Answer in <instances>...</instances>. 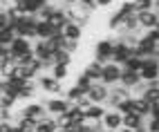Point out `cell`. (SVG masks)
Here are the masks:
<instances>
[{"instance_id": "obj_1", "label": "cell", "mask_w": 159, "mask_h": 132, "mask_svg": "<svg viewBox=\"0 0 159 132\" xmlns=\"http://www.w3.org/2000/svg\"><path fill=\"white\" fill-rule=\"evenodd\" d=\"M63 9H65L67 18L72 20V23H76L79 27H85V25H88V20H90V16H92V9H88L85 5H81V2L63 5Z\"/></svg>"}, {"instance_id": "obj_2", "label": "cell", "mask_w": 159, "mask_h": 132, "mask_svg": "<svg viewBox=\"0 0 159 132\" xmlns=\"http://www.w3.org/2000/svg\"><path fill=\"white\" fill-rule=\"evenodd\" d=\"M112 56H114V38L97 40V45H94V61L101 65H108V63H112Z\"/></svg>"}, {"instance_id": "obj_3", "label": "cell", "mask_w": 159, "mask_h": 132, "mask_svg": "<svg viewBox=\"0 0 159 132\" xmlns=\"http://www.w3.org/2000/svg\"><path fill=\"white\" fill-rule=\"evenodd\" d=\"M132 56H134V47L125 45L121 38H114V56H112V63H116V65H121V67H123V65L128 63Z\"/></svg>"}, {"instance_id": "obj_4", "label": "cell", "mask_w": 159, "mask_h": 132, "mask_svg": "<svg viewBox=\"0 0 159 132\" xmlns=\"http://www.w3.org/2000/svg\"><path fill=\"white\" fill-rule=\"evenodd\" d=\"M125 98H132V92L128 90V87H123L121 83L112 85L110 87V96H108V101H105V107H108V110H116V105H119L121 101H125Z\"/></svg>"}, {"instance_id": "obj_5", "label": "cell", "mask_w": 159, "mask_h": 132, "mask_svg": "<svg viewBox=\"0 0 159 132\" xmlns=\"http://www.w3.org/2000/svg\"><path fill=\"white\" fill-rule=\"evenodd\" d=\"M121 74H123V67L121 65H116V63H108V65H103V76H101V83L103 85H119L121 83Z\"/></svg>"}, {"instance_id": "obj_6", "label": "cell", "mask_w": 159, "mask_h": 132, "mask_svg": "<svg viewBox=\"0 0 159 132\" xmlns=\"http://www.w3.org/2000/svg\"><path fill=\"white\" fill-rule=\"evenodd\" d=\"M36 119V121H40V119H45V116H49V112H47V107L45 105H40V103H27L20 112L16 114V119Z\"/></svg>"}, {"instance_id": "obj_7", "label": "cell", "mask_w": 159, "mask_h": 132, "mask_svg": "<svg viewBox=\"0 0 159 132\" xmlns=\"http://www.w3.org/2000/svg\"><path fill=\"white\" fill-rule=\"evenodd\" d=\"M92 103H97V105H105V101H108V96H110V87L108 85H103V83H94L88 94H85Z\"/></svg>"}, {"instance_id": "obj_8", "label": "cell", "mask_w": 159, "mask_h": 132, "mask_svg": "<svg viewBox=\"0 0 159 132\" xmlns=\"http://www.w3.org/2000/svg\"><path fill=\"white\" fill-rule=\"evenodd\" d=\"M36 83H38V87H40L43 92H49V94H61V92H63L61 81H56L52 74H40L38 79H36Z\"/></svg>"}, {"instance_id": "obj_9", "label": "cell", "mask_w": 159, "mask_h": 132, "mask_svg": "<svg viewBox=\"0 0 159 132\" xmlns=\"http://www.w3.org/2000/svg\"><path fill=\"white\" fill-rule=\"evenodd\" d=\"M139 74H141V79L148 81V83L159 81V58H146L143 61V70Z\"/></svg>"}, {"instance_id": "obj_10", "label": "cell", "mask_w": 159, "mask_h": 132, "mask_svg": "<svg viewBox=\"0 0 159 132\" xmlns=\"http://www.w3.org/2000/svg\"><path fill=\"white\" fill-rule=\"evenodd\" d=\"M9 52H11L14 56H16V65H18V58H20V56H25V54L34 52V40H27V38H20V36H16V40L11 43Z\"/></svg>"}, {"instance_id": "obj_11", "label": "cell", "mask_w": 159, "mask_h": 132, "mask_svg": "<svg viewBox=\"0 0 159 132\" xmlns=\"http://www.w3.org/2000/svg\"><path fill=\"white\" fill-rule=\"evenodd\" d=\"M103 125L105 130H114V132H119L123 128V114L121 112H116V110H108L103 116Z\"/></svg>"}, {"instance_id": "obj_12", "label": "cell", "mask_w": 159, "mask_h": 132, "mask_svg": "<svg viewBox=\"0 0 159 132\" xmlns=\"http://www.w3.org/2000/svg\"><path fill=\"white\" fill-rule=\"evenodd\" d=\"M45 107H47V112L52 116H58V114H65L70 110V101L65 96L63 98H49V101H45Z\"/></svg>"}, {"instance_id": "obj_13", "label": "cell", "mask_w": 159, "mask_h": 132, "mask_svg": "<svg viewBox=\"0 0 159 132\" xmlns=\"http://www.w3.org/2000/svg\"><path fill=\"white\" fill-rule=\"evenodd\" d=\"M137 18H139V25H141V29H143V31H148V29H155V27H157V23H159V16H157V11H155V9H150V11H141V14H137Z\"/></svg>"}, {"instance_id": "obj_14", "label": "cell", "mask_w": 159, "mask_h": 132, "mask_svg": "<svg viewBox=\"0 0 159 132\" xmlns=\"http://www.w3.org/2000/svg\"><path fill=\"white\" fill-rule=\"evenodd\" d=\"M34 54L38 61H47L54 56V52L49 47V40H34Z\"/></svg>"}, {"instance_id": "obj_15", "label": "cell", "mask_w": 159, "mask_h": 132, "mask_svg": "<svg viewBox=\"0 0 159 132\" xmlns=\"http://www.w3.org/2000/svg\"><path fill=\"white\" fill-rule=\"evenodd\" d=\"M141 81H143V79H141L139 72H132V70H125V67H123V74H121V85H123V87H128V90L132 92V87L139 85Z\"/></svg>"}, {"instance_id": "obj_16", "label": "cell", "mask_w": 159, "mask_h": 132, "mask_svg": "<svg viewBox=\"0 0 159 132\" xmlns=\"http://www.w3.org/2000/svg\"><path fill=\"white\" fill-rule=\"evenodd\" d=\"M132 112L143 116V119H148L150 116V103H148L143 96H132Z\"/></svg>"}, {"instance_id": "obj_17", "label": "cell", "mask_w": 159, "mask_h": 132, "mask_svg": "<svg viewBox=\"0 0 159 132\" xmlns=\"http://www.w3.org/2000/svg\"><path fill=\"white\" fill-rule=\"evenodd\" d=\"M54 34H58V29H54L47 20H40V23L36 25V36H38L36 40H49Z\"/></svg>"}, {"instance_id": "obj_18", "label": "cell", "mask_w": 159, "mask_h": 132, "mask_svg": "<svg viewBox=\"0 0 159 132\" xmlns=\"http://www.w3.org/2000/svg\"><path fill=\"white\" fill-rule=\"evenodd\" d=\"M83 74L90 76V79H92L94 83H101V76H103V65H101V63H97V61H92V63H88V67L83 70Z\"/></svg>"}, {"instance_id": "obj_19", "label": "cell", "mask_w": 159, "mask_h": 132, "mask_svg": "<svg viewBox=\"0 0 159 132\" xmlns=\"http://www.w3.org/2000/svg\"><path fill=\"white\" fill-rule=\"evenodd\" d=\"M63 36H65L67 40H81V36H83V27H79L76 23H70L63 27Z\"/></svg>"}, {"instance_id": "obj_20", "label": "cell", "mask_w": 159, "mask_h": 132, "mask_svg": "<svg viewBox=\"0 0 159 132\" xmlns=\"http://www.w3.org/2000/svg\"><path fill=\"white\" fill-rule=\"evenodd\" d=\"M105 112H108V107H105V105H97V103H92V105L88 107L85 116H88V121H103Z\"/></svg>"}, {"instance_id": "obj_21", "label": "cell", "mask_w": 159, "mask_h": 132, "mask_svg": "<svg viewBox=\"0 0 159 132\" xmlns=\"http://www.w3.org/2000/svg\"><path fill=\"white\" fill-rule=\"evenodd\" d=\"M36 132H58V123H56V119L54 116H45V119H40L38 121V128Z\"/></svg>"}, {"instance_id": "obj_22", "label": "cell", "mask_w": 159, "mask_h": 132, "mask_svg": "<svg viewBox=\"0 0 159 132\" xmlns=\"http://www.w3.org/2000/svg\"><path fill=\"white\" fill-rule=\"evenodd\" d=\"M143 123V116H139V114H134V112H130V114H123V128H130V130H137Z\"/></svg>"}, {"instance_id": "obj_23", "label": "cell", "mask_w": 159, "mask_h": 132, "mask_svg": "<svg viewBox=\"0 0 159 132\" xmlns=\"http://www.w3.org/2000/svg\"><path fill=\"white\" fill-rule=\"evenodd\" d=\"M132 7H134L137 14L150 11V9H155V0H132Z\"/></svg>"}, {"instance_id": "obj_24", "label": "cell", "mask_w": 159, "mask_h": 132, "mask_svg": "<svg viewBox=\"0 0 159 132\" xmlns=\"http://www.w3.org/2000/svg\"><path fill=\"white\" fill-rule=\"evenodd\" d=\"M54 63H56V65H65V67H70V63H72V54H67L65 49L54 52Z\"/></svg>"}, {"instance_id": "obj_25", "label": "cell", "mask_w": 159, "mask_h": 132, "mask_svg": "<svg viewBox=\"0 0 159 132\" xmlns=\"http://www.w3.org/2000/svg\"><path fill=\"white\" fill-rule=\"evenodd\" d=\"M36 87H38L36 81H29V83L23 87V90L18 92V101H20V98H31V96H34V92H36Z\"/></svg>"}, {"instance_id": "obj_26", "label": "cell", "mask_w": 159, "mask_h": 132, "mask_svg": "<svg viewBox=\"0 0 159 132\" xmlns=\"http://www.w3.org/2000/svg\"><path fill=\"white\" fill-rule=\"evenodd\" d=\"M49 74L54 76L56 81H61V83H63V79H67V74H70V67H65V65H54Z\"/></svg>"}, {"instance_id": "obj_27", "label": "cell", "mask_w": 159, "mask_h": 132, "mask_svg": "<svg viewBox=\"0 0 159 132\" xmlns=\"http://www.w3.org/2000/svg\"><path fill=\"white\" fill-rule=\"evenodd\" d=\"M74 85H76V87H81V90L88 94V90L94 85V81L90 79V76H85V74H79V76H76V83H74Z\"/></svg>"}, {"instance_id": "obj_28", "label": "cell", "mask_w": 159, "mask_h": 132, "mask_svg": "<svg viewBox=\"0 0 159 132\" xmlns=\"http://www.w3.org/2000/svg\"><path fill=\"white\" fill-rule=\"evenodd\" d=\"M143 98H146L150 105H152V103H159V85H150V87L146 90Z\"/></svg>"}, {"instance_id": "obj_29", "label": "cell", "mask_w": 159, "mask_h": 132, "mask_svg": "<svg viewBox=\"0 0 159 132\" xmlns=\"http://www.w3.org/2000/svg\"><path fill=\"white\" fill-rule=\"evenodd\" d=\"M81 96H85V92H83L81 87H76V85H74V87H70V90L65 92V98H67V101H72V103H76Z\"/></svg>"}, {"instance_id": "obj_30", "label": "cell", "mask_w": 159, "mask_h": 132, "mask_svg": "<svg viewBox=\"0 0 159 132\" xmlns=\"http://www.w3.org/2000/svg\"><path fill=\"white\" fill-rule=\"evenodd\" d=\"M123 67H125V70H132V72H141V70H143V61L137 58V56H132L128 63L123 65Z\"/></svg>"}, {"instance_id": "obj_31", "label": "cell", "mask_w": 159, "mask_h": 132, "mask_svg": "<svg viewBox=\"0 0 159 132\" xmlns=\"http://www.w3.org/2000/svg\"><path fill=\"white\" fill-rule=\"evenodd\" d=\"M16 101H18L16 96H11V94H5V92H0V105H2V107H9V110H11V107L16 105Z\"/></svg>"}, {"instance_id": "obj_32", "label": "cell", "mask_w": 159, "mask_h": 132, "mask_svg": "<svg viewBox=\"0 0 159 132\" xmlns=\"http://www.w3.org/2000/svg\"><path fill=\"white\" fill-rule=\"evenodd\" d=\"M56 119V123H58V128H72L74 125V121H72V116L65 112V114H58V116H54Z\"/></svg>"}, {"instance_id": "obj_33", "label": "cell", "mask_w": 159, "mask_h": 132, "mask_svg": "<svg viewBox=\"0 0 159 132\" xmlns=\"http://www.w3.org/2000/svg\"><path fill=\"white\" fill-rule=\"evenodd\" d=\"M116 112H121V114H130V112H132V98H125V101H121L119 105H116Z\"/></svg>"}, {"instance_id": "obj_34", "label": "cell", "mask_w": 159, "mask_h": 132, "mask_svg": "<svg viewBox=\"0 0 159 132\" xmlns=\"http://www.w3.org/2000/svg\"><path fill=\"white\" fill-rule=\"evenodd\" d=\"M63 49H65L67 54H74V52H79V40H65Z\"/></svg>"}, {"instance_id": "obj_35", "label": "cell", "mask_w": 159, "mask_h": 132, "mask_svg": "<svg viewBox=\"0 0 159 132\" xmlns=\"http://www.w3.org/2000/svg\"><path fill=\"white\" fill-rule=\"evenodd\" d=\"M76 105H79V107L83 110V112H88V107L92 105V101H90V98H88V96H81V98H79V101H76Z\"/></svg>"}, {"instance_id": "obj_36", "label": "cell", "mask_w": 159, "mask_h": 132, "mask_svg": "<svg viewBox=\"0 0 159 132\" xmlns=\"http://www.w3.org/2000/svg\"><path fill=\"white\" fill-rule=\"evenodd\" d=\"M148 128H150V132H159V119H150V116H148Z\"/></svg>"}, {"instance_id": "obj_37", "label": "cell", "mask_w": 159, "mask_h": 132, "mask_svg": "<svg viewBox=\"0 0 159 132\" xmlns=\"http://www.w3.org/2000/svg\"><path fill=\"white\" fill-rule=\"evenodd\" d=\"M150 119H159V103L150 105Z\"/></svg>"}, {"instance_id": "obj_38", "label": "cell", "mask_w": 159, "mask_h": 132, "mask_svg": "<svg viewBox=\"0 0 159 132\" xmlns=\"http://www.w3.org/2000/svg\"><path fill=\"white\" fill-rule=\"evenodd\" d=\"M114 0H97V7H110Z\"/></svg>"}, {"instance_id": "obj_39", "label": "cell", "mask_w": 159, "mask_h": 132, "mask_svg": "<svg viewBox=\"0 0 159 132\" xmlns=\"http://www.w3.org/2000/svg\"><path fill=\"white\" fill-rule=\"evenodd\" d=\"M119 132H134V130H130V128H121Z\"/></svg>"}, {"instance_id": "obj_40", "label": "cell", "mask_w": 159, "mask_h": 132, "mask_svg": "<svg viewBox=\"0 0 159 132\" xmlns=\"http://www.w3.org/2000/svg\"><path fill=\"white\" fill-rule=\"evenodd\" d=\"M72 2H79V0H65V5H72Z\"/></svg>"}, {"instance_id": "obj_41", "label": "cell", "mask_w": 159, "mask_h": 132, "mask_svg": "<svg viewBox=\"0 0 159 132\" xmlns=\"http://www.w3.org/2000/svg\"><path fill=\"white\" fill-rule=\"evenodd\" d=\"M2 14H5V7H2V5H0V16H2Z\"/></svg>"}, {"instance_id": "obj_42", "label": "cell", "mask_w": 159, "mask_h": 132, "mask_svg": "<svg viewBox=\"0 0 159 132\" xmlns=\"http://www.w3.org/2000/svg\"><path fill=\"white\" fill-rule=\"evenodd\" d=\"M0 85H2V76H0Z\"/></svg>"}, {"instance_id": "obj_43", "label": "cell", "mask_w": 159, "mask_h": 132, "mask_svg": "<svg viewBox=\"0 0 159 132\" xmlns=\"http://www.w3.org/2000/svg\"><path fill=\"white\" fill-rule=\"evenodd\" d=\"M0 112H2V105H0Z\"/></svg>"}]
</instances>
